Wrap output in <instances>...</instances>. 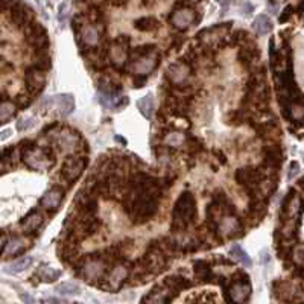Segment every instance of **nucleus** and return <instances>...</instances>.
<instances>
[{"label":"nucleus","mask_w":304,"mask_h":304,"mask_svg":"<svg viewBox=\"0 0 304 304\" xmlns=\"http://www.w3.org/2000/svg\"><path fill=\"white\" fill-rule=\"evenodd\" d=\"M230 254H231V257L234 258V260H237L239 263H242L243 266H246V268H249L251 265H252V262H251V258H249V255L242 249V246L240 245H233L231 246V249H230Z\"/></svg>","instance_id":"29"},{"label":"nucleus","mask_w":304,"mask_h":304,"mask_svg":"<svg viewBox=\"0 0 304 304\" xmlns=\"http://www.w3.org/2000/svg\"><path fill=\"white\" fill-rule=\"evenodd\" d=\"M137 108H139V111L142 113L143 117L152 119L154 108H155V105H154V96L149 93V95L143 96L142 99H139V101H137Z\"/></svg>","instance_id":"24"},{"label":"nucleus","mask_w":304,"mask_h":304,"mask_svg":"<svg viewBox=\"0 0 304 304\" xmlns=\"http://www.w3.org/2000/svg\"><path fill=\"white\" fill-rule=\"evenodd\" d=\"M129 271L123 266V265H119L116 266L114 269H111L110 275H108V289H117L120 287V284L126 280Z\"/></svg>","instance_id":"20"},{"label":"nucleus","mask_w":304,"mask_h":304,"mask_svg":"<svg viewBox=\"0 0 304 304\" xmlns=\"http://www.w3.org/2000/svg\"><path fill=\"white\" fill-rule=\"evenodd\" d=\"M292 14H293V7H292V5H287V7L281 11V16L278 17V22H280V23L289 22V19L292 17Z\"/></svg>","instance_id":"36"},{"label":"nucleus","mask_w":304,"mask_h":304,"mask_svg":"<svg viewBox=\"0 0 304 304\" xmlns=\"http://www.w3.org/2000/svg\"><path fill=\"white\" fill-rule=\"evenodd\" d=\"M11 134H13V131H11V129H4L2 133H0V142H5V140H8V139L11 137Z\"/></svg>","instance_id":"41"},{"label":"nucleus","mask_w":304,"mask_h":304,"mask_svg":"<svg viewBox=\"0 0 304 304\" xmlns=\"http://www.w3.org/2000/svg\"><path fill=\"white\" fill-rule=\"evenodd\" d=\"M160 195H161L160 181L148 175L139 173L133 180L131 189L128 192L126 210L129 218L137 224L149 221L157 213Z\"/></svg>","instance_id":"1"},{"label":"nucleus","mask_w":304,"mask_h":304,"mask_svg":"<svg viewBox=\"0 0 304 304\" xmlns=\"http://www.w3.org/2000/svg\"><path fill=\"white\" fill-rule=\"evenodd\" d=\"M41 225H43V218H41V214H40L37 210L29 211V213L23 218V221H22V227H23V230H25L26 233H34V231H37Z\"/></svg>","instance_id":"21"},{"label":"nucleus","mask_w":304,"mask_h":304,"mask_svg":"<svg viewBox=\"0 0 304 304\" xmlns=\"http://www.w3.org/2000/svg\"><path fill=\"white\" fill-rule=\"evenodd\" d=\"M16 113H17L16 102H11L8 99L4 101V102H0V125L7 123L8 120H11Z\"/></svg>","instance_id":"26"},{"label":"nucleus","mask_w":304,"mask_h":304,"mask_svg":"<svg viewBox=\"0 0 304 304\" xmlns=\"http://www.w3.org/2000/svg\"><path fill=\"white\" fill-rule=\"evenodd\" d=\"M25 82H26V89L31 95L37 96L40 95L45 87H46V76L43 75V70L31 66L28 70H26V75H25Z\"/></svg>","instance_id":"10"},{"label":"nucleus","mask_w":304,"mask_h":304,"mask_svg":"<svg viewBox=\"0 0 304 304\" xmlns=\"http://www.w3.org/2000/svg\"><path fill=\"white\" fill-rule=\"evenodd\" d=\"M63 275V272L60 269H55V268H51V266H46L43 269L38 271V277L45 281V283H54L57 281L60 277Z\"/></svg>","instance_id":"30"},{"label":"nucleus","mask_w":304,"mask_h":304,"mask_svg":"<svg viewBox=\"0 0 304 304\" xmlns=\"http://www.w3.org/2000/svg\"><path fill=\"white\" fill-rule=\"evenodd\" d=\"M283 151L280 146H268L265 149V163L266 166L272 167V169H277L278 166H281L283 163Z\"/></svg>","instance_id":"19"},{"label":"nucleus","mask_w":304,"mask_h":304,"mask_svg":"<svg viewBox=\"0 0 304 304\" xmlns=\"http://www.w3.org/2000/svg\"><path fill=\"white\" fill-rule=\"evenodd\" d=\"M82 271H84V277L85 278H89V280H101V277H102V274L105 271V265L101 260L90 258L82 266Z\"/></svg>","instance_id":"17"},{"label":"nucleus","mask_w":304,"mask_h":304,"mask_svg":"<svg viewBox=\"0 0 304 304\" xmlns=\"http://www.w3.org/2000/svg\"><path fill=\"white\" fill-rule=\"evenodd\" d=\"M193 268H195V274H196V277H198L199 281L207 283V281L211 280L213 275H211V269H210L208 262H205V260H196L193 263Z\"/></svg>","instance_id":"25"},{"label":"nucleus","mask_w":304,"mask_h":304,"mask_svg":"<svg viewBox=\"0 0 304 304\" xmlns=\"http://www.w3.org/2000/svg\"><path fill=\"white\" fill-rule=\"evenodd\" d=\"M134 26H136V29H139L142 32H152V31L158 29L160 23L154 17H142L134 22Z\"/></svg>","instance_id":"28"},{"label":"nucleus","mask_w":304,"mask_h":304,"mask_svg":"<svg viewBox=\"0 0 304 304\" xmlns=\"http://www.w3.org/2000/svg\"><path fill=\"white\" fill-rule=\"evenodd\" d=\"M252 29L257 32V35H266L272 31V22L266 14H260L252 22Z\"/></svg>","instance_id":"23"},{"label":"nucleus","mask_w":304,"mask_h":304,"mask_svg":"<svg viewBox=\"0 0 304 304\" xmlns=\"http://www.w3.org/2000/svg\"><path fill=\"white\" fill-rule=\"evenodd\" d=\"M163 284H164L166 287H169L173 293L181 292V290H184V289H189V287L192 286V283H190L187 278L181 277V275H169V277L164 278Z\"/></svg>","instance_id":"22"},{"label":"nucleus","mask_w":304,"mask_h":304,"mask_svg":"<svg viewBox=\"0 0 304 304\" xmlns=\"http://www.w3.org/2000/svg\"><path fill=\"white\" fill-rule=\"evenodd\" d=\"M49 105L54 107L60 114L63 116H69L72 114V111L75 110V98L69 93L64 95H57L49 101Z\"/></svg>","instance_id":"14"},{"label":"nucleus","mask_w":304,"mask_h":304,"mask_svg":"<svg viewBox=\"0 0 304 304\" xmlns=\"http://www.w3.org/2000/svg\"><path fill=\"white\" fill-rule=\"evenodd\" d=\"M55 290L60 292V293H63V295H76V293L81 292V287H79L78 283H73V281H64V283L58 284V286L55 287Z\"/></svg>","instance_id":"32"},{"label":"nucleus","mask_w":304,"mask_h":304,"mask_svg":"<svg viewBox=\"0 0 304 304\" xmlns=\"http://www.w3.org/2000/svg\"><path fill=\"white\" fill-rule=\"evenodd\" d=\"M87 163H89V160L82 158V157H69V158H66V161L63 163V167H61V173L66 178V181L75 183L82 175Z\"/></svg>","instance_id":"7"},{"label":"nucleus","mask_w":304,"mask_h":304,"mask_svg":"<svg viewBox=\"0 0 304 304\" xmlns=\"http://www.w3.org/2000/svg\"><path fill=\"white\" fill-rule=\"evenodd\" d=\"M78 34H79V40H81L85 46H90V48H95V46L99 43V38H101L99 31H98V28H95V26H87V25H84V26L78 31Z\"/></svg>","instance_id":"18"},{"label":"nucleus","mask_w":304,"mask_h":304,"mask_svg":"<svg viewBox=\"0 0 304 304\" xmlns=\"http://www.w3.org/2000/svg\"><path fill=\"white\" fill-rule=\"evenodd\" d=\"M128 48H129V38L128 37H119L114 41L113 48L110 49V58L116 66H120V64L126 63L128 54H129Z\"/></svg>","instance_id":"13"},{"label":"nucleus","mask_w":304,"mask_h":304,"mask_svg":"<svg viewBox=\"0 0 304 304\" xmlns=\"http://www.w3.org/2000/svg\"><path fill=\"white\" fill-rule=\"evenodd\" d=\"M45 302H64V299H60V298H46Z\"/></svg>","instance_id":"43"},{"label":"nucleus","mask_w":304,"mask_h":304,"mask_svg":"<svg viewBox=\"0 0 304 304\" xmlns=\"http://www.w3.org/2000/svg\"><path fill=\"white\" fill-rule=\"evenodd\" d=\"M142 2H143L145 7H152V5L157 2V0H142Z\"/></svg>","instance_id":"44"},{"label":"nucleus","mask_w":304,"mask_h":304,"mask_svg":"<svg viewBox=\"0 0 304 304\" xmlns=\"http://www.w3.org/2000/svg\"><path fill=\"white\" fill-rule=\"evenodd\" d=\"M35 119L34 117H23L17 122V131L20 133H25V131H29L35 126Z\"/></svg>","instance_id":"35"},{"label":"nucleus","mask_w":304,"mask_h":304,"mask_svg":"<svg viewBox=\"0 0 304 304\" xmlns=\"http://www.w3.org/2000/svg\"><path fill=\"white\" fill-rule=\"evenodd\" d=\"M76 140L78 137L73 136V134H61L60 136V143H61V148L63 149H72L76 146Z\"/></svg>","instance_id":"34"},{"label":"nucleus","mask_w":304,"mask_h":304,"mask_svg":"<svg viewBox=\"0 0 304 304\" xmlns=\"http://www.w3.org/2000/svg\"><path fill=\"white\" fill-rule=\"evenodd\" d=\"M67 8H69V2H64V4H61V7H60L58 20H60L61 23H64V20H66V17H67Z\"/></svg>","instance_id":"38"},{"label":"nucleus","mask_w":304,"mask_h":304,"mask_svg":"<svg viewBox=\"0 0 304 304\" xmlns=\"http://www.w3.org/2000/svg\"><path fill=\"white\" fill-rule=\"evenodd\" d=\"M298 172H299V164L296 163V161H292L290 163V167H289V175H287V180L289 181H292L296 175H298Z\"/></svg>","instance_id":"37"},{"label":"nucleus","mask_w":304,"mask_h":304,"mask_svg":"<svg viewBox=\"0 0 304 304\" xmlns=\"http://www.w3.org/2000/svg\"><path fill=\"white\" fill-rule=\"evenodd\" d=\"M63 199H64V192L60 187H52L41 196L40 204L48 210H57L61 205Z\"/></svg>","instance_id":"15"},{"label":"nucleus","mask_w":304,"mask_h":304,"mask_svg":"<svg viewBox=\"0 0 304 304\" xmlns=\"http://www.w3.org/2000/svg\"><path fill=\"white\" fill-rule=\"evenodd\" d=\"M7 249H8V255H16L25 249V240L22 237H14L7 243Z\"/></svg>","instance_id":"33"},{"label":"nucleus","mask_w":304,"mask_h":304,"mask_svg":"<svg viewBox=\"0 0 304 304\" xmlns=\"http://www.w3.org/2000/svg\"><path fill=\"white\" fill-rule=\"evenodd\" d=\"M198 23L196 20V14L192 8L189 7H183V8H178L172 13L170 16V25L180 31H184L187 29L189 26Z\"/></svg>","instance_id":"8"},{"label":"nucleus","mask_w":304,"mask_h":304,"mask_svg":"<svg viewBox=\"0 0 304 304\" xmlns=\"http://www.w3.org/2000/svg\"><path fill=\"white\" fill-rule=\"evenodd\" d=\"M196 199L190 192H183L172 210V228L186 230L196 218Z\"/></svg>","instance_id":"2"},{"label":"nucleus","mask_w":304,"mask_h":304,"mask_svg":"<svg viewBox=\"0 0 304 304\" xmlns=\"http://www.w3.org/2000/svg\"><path fill=\"white\" fill-rule=\"evenodd\" d=\"M251 290L252 289H251L248 278L234 280V283H231L230 289L225 287V298L228 302H246V301H249Z\"/></svg>","instance_id":"5"},{"label":"nucleus","mask_w":304,"mask_h":304,"mask_svg":"<svg viewBox=\"0 0 304 304\" xmlns=\"http://www.w3.org/2000/svg\"><path fill=\"white\" fill-rule=\"evenodd\" d=\"M302 5H304V2H302V0H299V5H298V16L299 17L302 16Z\"/></svg>","instance_id":"45"},{"label":"nucleus","mask_w":304,"mask_h":304,"mask_svg":"<svg viewBox=\"0 0 304 304\" xmlns=\"http://www.w3.org/2000/svg\"><path fill=\"white\" fill-rule=\"evenodd\" d=\"M236 181L243 186L248 193L251 195V198L254 196V190L255 187L258 186V183L263 180V175L258 169H254V167H242V169H237L236 175H234Z\"/></svg>","instance_id":"6"},{"label":"nucleus","mask_w":304,"mask_h":304,"mask_svg":"<svg viewBox=\"0 0 304 304\" xmlns=\"http://www.w3.org/2000/svg\"><path fill=\"white\" fill-rule=\"evenodd\" d=\"M260 52H258V48H245L240 51L239 54V60L243 63V64H252L257 58H258Z\"/></svg>","instance_id":"31"},{"label":"nucleus","mask_w":304,"mask_h":304,"mask_svg":"<svg viewBox=\"0 0 304 304\" xmlns=\"http://www.w3.org/2000/svg\"><path fill=\"white\" fill-rule=\"evenodd\" d=\"M23 32H25V37L28 38L29 45L34 49H37V51H48V48H49V37H48V32L43 28V25L31 22L26 26H23Z\"/></svg>","instance_id":"4"},{"label":"nucleus","mask_w":304,"mask_h":304,"mask_svg":"<svg viewBox=\"0 0 304 304\" xmlns=\"http://www.w3.org/2000/svg\"><path fill=\"white\" fill-rule=\"evenodd\" d=\"M23 161L35 170H46L54 164V155L49 149L37 148L31 145V148L23 151Z\"/></svg>","instance_id":"3"},{"label":"nucleus","mask_w":304,"mask_h":304,"mask_svg":"<svg viewBox=\"0 0 304 304\" xmlns=\"http://www.w3.org/2000/svg\"><path fill=\"white\" fill-rule=\"evenodd\" d=\"M189 76H190V67H189L187 63L172 64L166 70V78L170 81V84H173L177 87H181L187 81Z\"/></svg>","instance_id":"12"},{"label":"nucleus","mask_w":304,"mask_h":304,"mask_svg":"<svg viewBox=\"0 0 304 304\" xmlns=\"http://www.w3.org/2000/svg\"><path fill=\"white\" fill-rule=\"evenodd\" d=\"M173 292L169 289V287H166L164 284H161V286H155L149 293H148V296H145L143 299H142V302H170L172 299H173V295H172Z\"/></svg>","instance_id":"16"},{"label":"nucleus","mask_w":304,"mask_h":304,"mask_svg":"<svg viewBox=\"0 0 304 304\" xmlns=\"http://www.w3.org/2000/svg\"><path fill=\"white\" fill-rule=\"evenodd\" d=\"M193 2H199V0H193Z\"/></svg>","instance_id":"46"},{"label":"nucleus","mask_w":304,"mask_h":304,"mask_svg":"<svg viewBox=\"0 0 304 304\" xmlns=\"http://www.w3.org/2000/svg\"><path fill=\"white\" fill-rule=\"evenodd\" d=\"M214 2L216 4H219L222 8H227L228 5H230V2H231V0H214Z\"/></svg>","instance_id":"42"},{"label":"nucleus","mask_w":304,"mask_h":304,"mask_svg":"<svg viewBox=\"0 0 304 304\" xmlns=\"http://www.w3.org/2000/svg\"><path fill=\"white\" fill-rule=\"evenodd\" d=\"M157 63H158V55L155 54V51H152L146 55L137 57L136 61L133 63V70L136 75L148 76L157 67Z\"/></svg>","instance_id":"11"},{"label":"nucleus","mask_w":304,"mask_h":304,"mask_svg":"<svg viewBox=\"0 0 304 304\" xmlns=\"http://www.w3.org/2000/svg\"><path fill=\"white\" fill-rule=\"evenodd\" d=\"M252 11H254V7H252L251 4H248V2L242 4V7H240V13H242L243 16H249Z\"/></svg>","instance_id":"39"},{"label":"nucleus","mask_w":304,"mask_h":304,"mask_svg":"<svg viewBox=\"0 0 304 304\" xmlns=\"http://www.w3.org/2000/svg\"><path fill=\"white\" fill-rule=\"evenodd\" d=\"M10 16H11V20L14 25L23 28L26 26L28 23L34 22V11L29 5L20 2V0H17V2L10 8Z\"/></svg>","instance_id":"9"},{"label":"nucleus","mask_w":304,"mask_h":304,"mask_svg":"<svg viewBox=\"0 0 304 304\" xmlns=\"http://www.w3.org/2000/svg\"><path fill=\"white\" fill-rule=\"evenodd\" d=\"M32 263H34V258L29 257V255H26V257H22V258L13 262L11 265H8L5 271H7L8 274H20V272L26 271Z\"/></svg>","instance_id":"27"},{"label":"nucleus","mask_w":304,"mask_h":304,"mask_svg":"<svg viewBox=\"0 0 304 304\" xmlns=\"http://www.w3.org/2000/svg\"><path fill=\"white\" fill-rule=\"evenodd\" d=\"M7 243H8V239H7V236L0 233V254H2V252L5 251V248H7Z\"/></svg>","instance_id":"40"}]
</instances>
